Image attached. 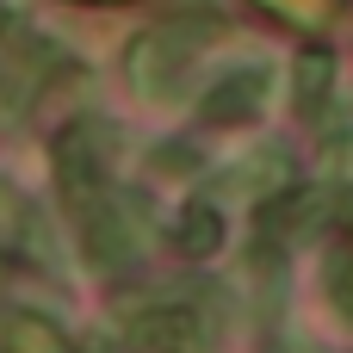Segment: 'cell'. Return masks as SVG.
<instances>
[{
  "label": "cell",
  "instance_id": "6da1fadb",
  "mask_svg": "<svg viewBox=\"0 0 353 353\" xmlns=\"http://www.w3.org/2000/svg\"><path fill=\"white\" fill-rule=\"evenodd\" d=\"M223 31V19H211V12H186V19H168V25H155V31H143L137 43H130V81H137V93H174V81L192 68V56L211 43Z\"/></svg>",
  "mask_w": 353,
  "mask_h": 353
},
{
  "label": "cell",
  "instance_id": "7a4b0ae2",
  "mask_svg": "<svg viewBox=\"0 0 353 353\" xmlns=\"http://www.w3.org/2000/svg\"><path fill=\"white\" fill-rule=\"evenodd\" d=\"M137 341H143L149 353H199L205 347L192 310H149V316L137 323Z\"/></svg>",
  "mask_w": 353,
  "mask_h": 353
},
{
  "label": "cell",
  "instance_id": "3957f363",
  "mask_svg": "<svg viewBox=\"0 0 353 353\" xmlns=\"http://www.w3.org/2000/svg\"><path fill=\"white\" fill-rule=\"evenodd\" d=\"M230 186L248 192V199H285V192H292V161H285L279 149H261V155H248L242 168H230Z\"/></svg>",
  "mask_w": 353,
  "mask_h": 353
},
{
  "label": "cell",
  "instance_id": "277c9868",
  "mask_svg": "<svg viewBox=\"0 0 353 353\" xmlns=\"http://www.w3.org/2000/svg\"><path fill=\"white\" fill-rule=\"evenodd\" d=\"M267 99V74L261 68H248V74H230V87L223 93H211L205 99V118H236V112H254Z\"/></svg>",
  "mask_w": 353,
  "mask_h": 353
},
{
  "label": "cell",
  "instance_id": "5b68a950",
  "mask_svg": "<svg viewBox=\"0 0 353 353\" xmlns=\"http://www.w3.org/2000/svg\"><path fill=\"white\" fill-rule=\"evenodd\" d=\"M186 254H217L223 248V217L211 211V205H186L180 211V236H174Z\"/></svg>",
  "mask_w": 353,
  "mask_h": 353
},
{
  "label": "cell",
  "instance_id": "8992f818",
  "mask_svg": "<svg viewBox=\"0 0 353 353\" xmlns=\"http://www.w3.org/2000/svg\"><path fill=\"white\" fill-rule=\"evenodd\" d=\"M329 74H335V56L329 50H304L298 56V105L304 112H316L329 99Z\"/></svg>",
  "mask_w": 353,
  "mask_h": 353
},
{
  "label": "cell",
  "instance_id": "52a82bcc",
  "mask_svg": "<svg viewBox=\"0 0 353 353\" xmlns=\"http://www.w3.org/2000/svg\"><path fill=\"white\" fill-rule=\"evenodd\" d=\"M0 353H68V341H62V329L37 323V316H19V323L6 329Z\"/></svg>",
  "mask_w": 353,
  "mask_h": 353
},
{
  "label": "cell",
  "instance_id": "ba28073f",
  "mask_svg": "<svg viewBox=\"0 0 353 353\" xmlns=\"http://www.w3.org/2000/svg\"><path fill=\"white\" fill-rule=\"evenodd\" d=\"M273 19H292V25H329L341 12V0H261Z\"/></svg>",
  "mask_w": 353,
  "mask_h": 353
},
{
  "label": "cell",
  "instance_id": "9c48e42d",
  "mask_svg": "<svg viewBox=\"0 0 353 353\" xmlns=\"http://www.w3.org/2000/svg\"><path fill=\"white\" fill-rule=\"evenodd\" d=\"M335 304H341V310L353 316V248L341 254V261H335Z\"/></svg>",
  "mask_w": 353,
  "mask_h": 353
}]
</instances>
